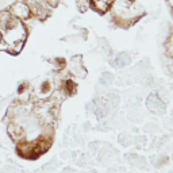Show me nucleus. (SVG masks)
I'll list each match as a JSON object with an SVG mask.
<instances>
[{
    "mask_svg": "<svg viewBox=\"0 0 173 173\" xmlns=\"http://www.w3.org/2000/svg\"><path fill=\"white\" fill-rule=\"evenodd\" d=\"M14 16H16L18 19H20V18H29L30 16V8L27 7L26 4H23V3H19V4L14 5Z\"/></svg>",
    "mask_w": 173,
    "mask_h": 173,
    "instance_id": "f257e3e1",
    "label": "nucleus"
},
{
    "mask_svg": "<svg viewBox=\"0 0 173 173\" xmlns=\"http://www.w3.org/2000/svg\"><path fill=\"white\" fill-rule=\"evenodd\" d=\"M2 38H3V37H2V34H0V41H2Z\"/></svg>",
    "mask_w": 173,
    "mask_h": 173,
    "instance_id": "7ed1b4c3",
    "label": "nucleus"
},
{
    "mask_svg": "<svg viewBox=\"0 0 173 173\" xmlns=\"http://www.w3.org/2000/svg\"><path fill=\"white\" fill-rule=\"evenodd\" d=\"M26 88H27V84H20L19 87H18V93H23L24 91H26Z\"/></svg>",
    "mask_w": 173,
    "mask_h": 173,
    "instance_id": "f03ea898",
    "label": "nucleus"
}]
</instances>
